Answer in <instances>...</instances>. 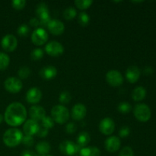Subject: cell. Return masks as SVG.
I'll list each match as a JSON object with an SVG mask.
<instances>
[{"mask_svg": "<svg viewBox=\"0 0 156 156\" xmlns=\"http://www.w3.org/2000/svg\"><path fill=\"white\" fill-rule=\"evenodd\" d=\"M27 110L20 102H13L7 107L5 112V120L12 126H18L24 123Z\"/></svg>", "mask_w": 156, "mask_h": 156, "instance_id": "1", "label": "cell"}, {"mask_svg": "<svg viewBox=\"0 0 156 156\" xmlns=\"http://www.w3.org/2000/svg\"><path fill=\"white\" fill-rule=\"evenodd\" d=\"M23 134L20 129L12 128L5 131L3 135V142L8 147L13 148L18 146L22 141Z\"/></svg>", "mask_w": 156, "mask_h": 156, "instance_id": "2", "label": "cell"}, {"mask_svg": "<svg viewBox=\"0 0 156 156\" xmlns=\"http://www.w3.org/2000/svg\"><path fill=\"white\" fill-rule=\"evenodd\" d=\"M51 116L53 121L59 124H63L69 118V110L63 105H56L51 110Z\"/></svg>", "mask_w": 156, "mask_h": 156, "instance_id": "3", "label": "cell"}, {"mask_svg": "<svg viewBox=\"0 0 156 156\" xmlns=\"http://www.w3.org/2000/svg\"><path fill=\"white\" fill-rule=\"evenodd\" d=\"M133 114L136 118L140 122H147L151 118V110L145 104H138L135 106Z\"/></svg>", "mask_w": 156, "mask_h": 156, "instance_id": "4", "label": "cell"}, {"mask_svg": "<svg viewBox=\"0 0 156 156\" xmlns=\"http://www.w3.org/2000/svg\"><path fill=\"white\" fill-rule=\"evenodd\" d=\"M59 150L63 155L67 156H74L79 153L81 149L76 143L70 140H64L59 145Z\"/></svg>", "mask_w": 156, "mask_h": 156, "instance_id": "5", "label": "cell"}, {"mask_svg": "<svg viewBox=\"0 0 156 156\" xmlns=\"http://www.w3.org/2000/svg\"><path fill=\"white\" fill-rule=\"evenodd\" d=\"M4 86L9 92L18 93L22 88L23 84L22 82L18 78L9 77L5 81Z\"/></svg>", "mask_w": 156, "mask_h": 156, "instance_id": "6", "label": "cell"}, {"mask_svg": "<svg viewBox=\"0 0 156 156\" xmlns=\"http://www.w3.org/2000/svg\"><path fill=\"white\" fill-rule=\"evenodd\" d=\"M106 81L111 86L118 87L123 82V77L117 70H111L106 74Z\"/></svg>", "mask_w": 156, "mask_h": 156, "instance_id": "7", "label": "cell"}, {"mask_svg": "<svg viewBox=\"0 0 156 156\" xmlns=\"http://www.w3.org/2000/svg\"><path fill=\"white\" fill-rule=\"evenodd\" d=\"M48 40V34L44 28L36 29L31 34V41L34 44L37 46H41L45 44Z\"/></svg>", "mask_w": 156, "mask_h": 156, "instance_id": "8", "label": "cell"}, {"mask_svg": "<svg viewBox=\"0 0 156 156\" xmlns=\"http://www.w3.org/2000/svg\"><path fill=\"white\" fill-rule=\"evenodd\" d=\"M45 51L51 56H59L63 53L64 47L58 41H50L46 45Z\"/></svg>", "mask_w": 156, "mask_h": 156, "instance_id": "9", "label": "cell"}, {"mask_svg": "<svg viewBox=\"0 0 156 156\" xmlns=\"http://www.w3.org/2000/svg\"><path fill=\"white\" fill-rule=\"evenodd\" d=\"M99 129H100L101 133H103L104 135H111L114 133V129H115V123L110 117H105L100 122Z\"/></svg>", "mask_w": 156, "mask_h": 156, "instance_id": "10", "label": "cell"}, {"mask_svg": "<svg viewBox=\"0 0 156 156\" xmlns=\"http://www.w3.org/2000/svg\"><path fill=\"white\" fill-rule=\"evenodd\" d=\"M1 44L2 48L5 51L12 52L16 49L18 46V40L13 34H7L3 37Z\"/></svg>", "mask_w": 156, "mask_h": 156, "instance_id": "11", "label": "cell"}, {"mask_svg": "<svg viewBox=\"0 0 156 156\" xmlns=\"http://www.w3.org/2000/svg\"><path fill=\"white\" fill-rule=\"evenodd\" d=\"M47 28L50 33L53 35L62 34L65 30V25L61 21L57 19L50 20L49 24H47Z\"/></svg>", "mask_w": 156, "mask_h": 156, "instance_id": "12", "label": "cell"}, {"mask_svg": "<svg viewBox=\"0 0 156 156\" xmlns=\"http://www.w3.org/2000/svg\"><path fill=\"white\" fill-rule=\"evenodd\" d=\"M120 145H121V142L120 139L115 136L108 137L105 140V149L109 152H115L118 151L120 148Z\"/></svg>", "mask_w": 156, "mask_h": 156, "instance_id": "13", "label": "cell"}, {"mask_svg": "<svg viewBox=\"0 0 156 156\" xmlns=\"http://www.w3.org/2000/svg\"><path fill=\"white\" fill-rule=\"evenodd\" d=\"M41 98H42V92L37 88H30L26 94V100L28 103L32 105L39 103Z\"/></svg>", "mask_w": 156, "mask_h": 156, "instance_id": "14", "label": "cell"}, {"mask_svg": "<svg viewBox=\"0 0 156 156\" xmlns=\"http://www.w3.org/2000/svg\"><path fill=\"white\" fill-rule=\"evenodd\" d=\"M29 116L31 120L38 122L42 120V119L45 117L46 111L43 107L39 105H33L29 110Z\"/></svg>", "mask_w": 156, "mask_h": 156, "instance_id": "15", "label": "cell"}, {"mask_svg": "<svg viewBox=\"0 0 156 156\" xmlns=\"http://www.w3.org/2000/svg\"><path fill=\"white\" fill-rule=\"evenodd\" d=\"M86 108L82 104H76L72 109V118L75 120H81L86 116Z\"/></svg>", "mask_w": 156, "mask_h": 156, "instance_id": "16", "label": "cell"}, {"mask_svg": "<svg viewBox=\"0 0 156 156\" xmlns=\"http://www.w3.org/2000/svg\"><path fill=\"white\" fill-rule=\"evenodd\" d=\"M39 127L40 125L38 122L30 119V120H27V121L24 122V126H23V130H24L25 135L33 136L36 135Z\"/></svg>", "mask_w": 156, "mask_h": 156, "instance_id": "17", "label": "cell"}, {"mask_svg": "<svg viewBox=\"0 0 156 156\" xmlns=\"http://www.w3.org/2000/svg\"><path fill=\"white\" fill-rule=\"evenodd\" d=\"M140 70L136 66H130L126 70V79L130 83H135L139 80L140 77Z\"/></svg>", "mask_w": 156, "mask_h": 156, "instance_id": "18", "label": "cell"}, {"mask_svg": "<svg viewBox=\"0 0 156 156\" xmlns=\"http://www.w3.org/2000/svg\"><path fill=\"white\" fill-rule=\"evenodd\" d=\"M56 74H57V70L53 66H46L43 67L39 72L40 76L45 80H51L56 77Z\"/></svg>", "mask_w": 156, "mask_h": 156, "instance_id": "19", "label": "cell"}, {"mask_svg": "<svg viewBox=\"0 0 156 156\" xmlns=\"http://www.w3.org/2000/svg\"><path fill=\"white\" fill-rule=\"evenodd\" d=\"M36 14L40 19L50 17L48 6H47V5L45 2H40L37 5Z\"/></svg>", "mask_w": 156, "mask_h": 156, "instance_id": "20", "label": "cell"}, {"mask_svg": "<svg viewBox=\"0 0 156 156\" xmlns=\"http://www.w3.org/2000/svg\"><path fill=\"white\" fill-rule=\"evenodd\" d=\"M90 140H91V137L90 135L87 132H81L78 135L77 138H76V144L82 149V148H85L88 143H90Z\"/></svg>", "mask_w": 156, "mask_h": 156, "instance_id": "21", "label": "cell"}, {"mask_svg": "<svg viewBox=\"0 0 156 156\" xmlns=\"http://www.w3.org/2000/svg\"><path fill=\"white\" fill-rule=\"evenodd\" d=\"M79 156H101V151L94 146L82 148L79 153Z\"/></svg>", "mask_w": 156, "mask_h": 156, "instance_id": "22", "label": "cell"}, {"mask_svg": "<svg viewBox=\"0 0 156 156\" xmlns=\"http://www.w3.org/2000/svg\"><path fill=\"white\" fill-rule=\"evenodd\" d=\"M36 151L38 155H41V156L48 155L50 151V143L45 141L39 142L36 146Z\"/></svg>", "mask_w": 156, "mask_h": 156, "instance_id": "23", "label": "cell"}, {"mask_svg": "<svg viewBox=\"0 0 156 156\" xmlns=\"http://www.w3.org/2000/svg\"><path fill=\"white\" fill-rule=\"evenodd\" d=\"M146 96V90L143 87L139 86L136 87L135 89L133 91L132 98L136 101H140L143 100Z\"/></svg>", "mask_w": 156, "mask_h": 156, "instance_id": "24", "label": "cell"}, {"mask_svg": "<svg viewBox=\"0 0 156 156\" xmlns=\"http://www.w3.org/2000/svg\"><path fill=\"white\" fill-rule=\"evenodd\" d=\"M10 58L6 53L0 52V70H5L9 66Z\"/></svg>", "mask_w": 156, "mask_h": 156, "instance_id": "25", "label": "cell"}, {"mask_svg": "<svg viewBox=\"0 0 156 156\" xmlns=\"http://www.w3.org/2000/svg\"><path fill=\"white\" fill-rule=\"evenodd\" d=\"M90 21V17L86 12H82L78 15V22L82 27H85L88 24Z\"/></svg>", "mask_w": 156, "mask_h": 156, "instance_id": "26", "label": "cell"}, {"mask_svg": "<svg viewBox=\"0 0 156 156\" xmlns=\"http://www.w3.org/2000/svg\"><path fill=\"white\" fill-rule=\"evenodd\" d=\"M92 3V0H76L75 1V5H76V7L81 10H84V9L89 8Z\"/></svg>", "mask_w": 156, "mask_h": 156, "instance_id": "27", "label": "cell"}, {"mask_svg": "<svg viewBox=\"0 0 156 156\" xmlns=\"http://www.w3.org/2000/svg\"><path fill=\"white\" fill-rule=\"evenodd\" d=\"M77 15V12L73 7H69L63 12V17L66 20H72Z\"/></svg>", "mask_w": 156, "mask_h": 156, "instance_id": "28", "label": "cell"}, {"mask_svg": "<svg viewBox=\"0 0 156 156\" xmlns=\"http://www.w3.org/2000/svg\"><path fill=\"white\" fill-rule=\"evenodd\" d=\"M131 109H132V107H131L130 104L126 101L121 102L117 106V110L121 114H127V113L130 112Z\"/></svg>", "mask_w": 156, "mask_h": 156, "instance_id": "29", "label": "cell"}, {"mask_svg": "<svg viewBox=\"0 0 156 156\" xmlns=\"http://www.w3.org/2000/svg\"><path fill=\"white\" fill-rule=\"evenodd\" d=\"M41 126L45 127L46 129H51L54 126V121H53V118L48 116H45L44 118L41 120Z\"/></svg>", "mask_w": 156, "mask_h": 156, "instance_id": "30", "label": "cell"}, {"mask_svg": "<svg viewBox=\"0 0 156 156\" xmlns=\"http://www.w3.org/2000/svg\"><path fill=\"white\" fill-rule=\"evenodd\" d=\"M72 99V96L70 93L67 91H63L60 93L59 96V101L61 104H69Z\"/></svg>", "mask_w": 156, "mask_h": 156, "instance_id": "31", "label": "cell"}, {"mask_svg": "<svg viewBox=\"0 0 156 156\" xmlns=\"http://www.w3.org/2000/svg\"><path fill=\"white\" fill-rule=\"evenodd\" d=\"M44 54V52L41 48H35L30 53V57L33 60H39L41 58H43Z\"/></svg>", "mask_w": 156, "mask_h": 156, "instance_id": "32", "label": "cell"}, {"mask_svg": "<svg viewBox=\"0 0 156 156\" xmlns=\"http://www.w3.org/2000/svg\"><path fill=\"white\" fill-rule=\"evenodd\" d=\"M18 76L21 79H26L30 75V69L27 66H21L18 72Z\"/></svg>", "mask_w": 156, "mask_h": 156, "instance_id": "33", "label": "cell"}, {"mask_svg": "<svg viewBox=\"0 0 156 156\" xmlns=\"http://www.w3.org/2000/svg\"><path fill=\"white\" fill-rule=\"evenodd\" d=\"M17 32H18V34L20 37H25L28 35L29 32H30V28H29L28 25H27L26 24H22L18 27Z\"/></svg>", "mask_w": 156, "mask_h": 156, "instance_id": "34", "label": "cell"}, {"mask_svg": "<svg viewBox=\"0 0 156 156\" xmlns=\"http://www.w3.org/2000/svg\"><path fill=\"white\" fill-rule=\"evenodd\" d=\"M12 7L17 10H21L25 7L26 1L25 0H13L12 2Z\"/></svg>", "mask_w": 156, "mask_h": 156, "instance_id": "35", "label": "cell"}, {"mask_svg": "<svg viewBox=\"0 0 156 156\" xmlns=\"http://www.w3.org/2000/svg\"><path fill=\"white\" fill-rule=\"evenodd\" d=\"M21 143H22L24 146H27V147H31L34 145V140L33 136H31L25 135L23 136Z\"/></svg>", "mask_w": 156, "mask_h": 156, "instance_id": "36", "label": "cell"}, {"mask_svg": "<svg viewBox=\"0 0 156 156\" xmlns=\"http://www.w3.org/2000/svg\"><path fill=\"white\" fill-rule=\"evenodd\" d=\"M118 156H134V152L129 146H125L121 149Z\"/></svg>", "mask_w": 156, "mask_h": 156, "instance_id": "37", "label": "cell"}, {"mask_svg": "<svg viewBox=\"0 0 156 156\" xmlns=\"http://www.w3.org/2000/svg\"><path fill=\"white\" fill-rule=\"evenodd\" d=\"M76 129H77V126L73 122H70V123H67L65 128V131L68 134H73L74 133H76Z\"/></svg>", "mask_w": 156, "mask_h": 156, "instance_id": "38", "label": "cell"}, {"mask_svg": "<svg viewBox=\"0 0 156 156\" xmlns=\"http://www.w3.org/2000/svg\"><path fill=\"white\" fill-rule=\"evenodd\" d=\"M129 133H130V129L127 126H123L119 130V136L120 137H122V138L127 137L129 135Z\"/></svg>", "mask_w": 156, "mask_h": 156, "instance_id": "39", "label": "cell"}, {"mask_svg": "<svg viewBox=\"0 0 156 156\" xmlns=\"http://www.w3.org/2000/svg\"><path fill=\"white\" fill-rule=\"evenodd\" d=\"M48 132H49L48 129H46L45 127L42 126L41 125H40V127L39 129H38V131L37 132L36 136L38 137H41V138H43V137H45L48 135Z\"/></svg>", "mask_w": 156, "mask_h": 156, "instance_id": "40", "label": "cell"}, {"mask_svg": "<svg viewBox=\"0 0 156 156\" xmlns=\"http://www.w3.org/2000/svg\"><path fill=\"white\" fill-rule=\"evenodd\" d=\"M21 156H38V155L31 150H24L22 152Z\"/></svg>", "mask_w": 156, "mask_h": 156, "instance_id": "41", "label": "cell"}, {"mask_svg": "<svg viewBox=\"0 0 156 156\" xmlns=\"http://www.w3.org/2000/svg\"><path fill=\"white\" fill-rule=\"evenodd\" d=\"M143 73L146 76H150V75H152L153 73V69L151 66H146L144 68V69H143Z\"/></svg>", "mask_w": 156, "mask_h": 156, "instance_id": "42", "label": "cell"}, {"mask_svg": "<svg viewBox=\"0 0 156 156\" xmlns=\"http://www.w3.org/2000/svg\"><path fill=\"white\" fill-rule=\"evenodd\" d=\"M29 23H30V24L32 27H37V26L40 25L39 20L36 18H32L30 20V21H29Z\"/></svg>", "mask_w": 156, "mask_h": 156, "instance_id": "43", "label": "cell"}, {"mask_svg": "<svg viewBox=\"0 0 156 156\" xmlns=\"http://www.w3.org/2000/svg\"><path fill=\"white\" fill-rule=\"evenodd\" d=\"M2 120H3V116L1 114H0V123H1L2 122Z\"/></svg>", "mask_w": 156, "mask_h": 156, "instance_id": "44", "label": "cell"}, {"mask_svg": "<svg viewBox=\"0 0 156 156\" xmlns=\"http://www.w3.org/2000/svg\"><path fill=\"white\" fill-rule=\"evenodd\" d=\"M42 156H53V155H42Z\"/></svg>", "mask_w": 156, "mask_h": 156, "instance_id": "45", "label": "cell"}]
</instances>
